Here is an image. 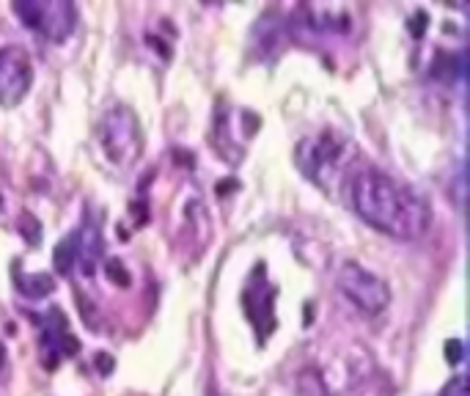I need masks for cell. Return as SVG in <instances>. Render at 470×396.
Masks as SVG:
<instances>
[{
    "mask_svg": "<svg viewBox=\"0 0 470 396\" xmlns=\"http://www.w3.org/2000/svg\"><path fill=\"white\" fill-rule=\"evenodd\" d=\"M72 248H75V261L85 275H91L96 270V261L102 259V237L99 229H94L91 223H85L78 234H72Z\"/></svg>",
    "mask_w": 470,
    "mask_h": 396,
    "instance_id": "30bf717a",
    "label": "cell"
},
{
    "mask_svg": "<svg viewBox=\"0 0 470 396\" xmlns=\"http://www.w3.org/2000/svg\"><path fill=\"white\" fill-rule=\"evenodd\" d=\"M96 363H99V366H102V372H105V375H107V372H110V369H113V361H110V358H107V355H99V358H96Z\"/></svg>",
    "mask_w": 470,
    "mask_h": 396,
    "instance_id": "9a60e30c",
    "label": "cell"
},
{
    "mask_svg": "<svg viewBox=\"0 0 470 396\" xmlns=\"http://www.w3.org/2000/svg\"><path fill=\"white\" fill-rule=\"evenodd\" d=\"M0 207H3V201H0Z\"/></svg>",
    "mask_w": 470,
    "mask_h": 396,
    "instance_id": "2e32d148",
    "label": "cell"
},
{
    "mask_svg": "<svg viewBox=\"0 0 470 396\" xmlns=\"http://www.w3.org/2000/svg\"><path fill=\"white\" fill-rule=\"evenodd\" d=\"M17 289L28 298H47L53 292V278L47 273H36V275H19L17 273Z\"/></svg>",
    "mask_w": 470,
    "mask_h": 396,
    "instance_id": "8fae6325",
    "label": "cell"
},
{
    "mask_svg": "<svg viewBox=\"0 0 470 396\" xmlns=\"http://www.w3.org/2000/svg\"><path fill=\"white\" fill-rule=\"evenodd\" d=\"M96 141L102 146V155L116 168L135 165L143 149V132L135 110H130L127 105H113L110 110H105L96 124Z\"/></svg>",
    "mask_w": 470,
    "mask_h": 396,
    "instance_id": "277c9868",
    "label": "cell"
},
{
    "mask_svg": "<svg viewBox=\"0 0 470 396\" xmlns=\"http://www.w3.org/2000/svg\"><path fill=\"white\" fill-rule=\"evenodd\" d=\"M374 375V361L363 344H347L324 363H311L297 375L300 396H358Z\"/></svg>",
    "mask_w": 470,
    "mask_h": 396,
    "instance_id": "3957f363",
    "label": "cell"
},
{
    "mask_svg": "<svg viewBox=\"0 0 470 396\" xmlns=\"http://www.w3.org/2000/svg\"><path fill=\"white\" fill-rule=\"evenodd\" d=\"M347 201L366 226L401 242L421 239L432 223V209L415 190L374 168L358 171Z\"/></svg>",
    "mask_w": 470,
    "mask_h": 396,
    "instance_id": "6da1fadb",
    "label": "cell"
},
{
    "mask_svg": "<svg viewBox=\"0 0 470 396\" xmlns=\"http://www.w3.org/2000/svg\"><path fill=\"white\" fill-rule=\"evenodd\" d=\"M14 14L25 28L42 33L50 42H64L78 25V11L69 0H19L14 3Z\"/></svg>",
    "mask_w": 470,
    "mask_h": 396,
    "instance_id": "8992f818",
    "label": "cell"
},
{
    "mask_svg": "<svg viewBox=\"0 0 470 396\" xmlns=\"http://www.w3.org/2000/svg\"><path fill=\"white\" fill-rule=\"evenodd\" d=\"M306 22L313 31H327V33H347L352 25V17L344 6H306L303 8Z\"/></svg>",
    "mask_w": 470,
    "mask_h": 396,
    "instance_id": "9c48e42d",
    "label": "cell"
},
{
    "mask_svg": "<svg viewBox=\"0 0 470 396\" xmlns=\"http://www.w3.org/2000/svg\"><path fill=\"white\" fill-rule=\"evenodd\" d=\"M295 165L327 198L347 201L349 184L360 171V152L341 132L324 130L300 138L295 146Z\"/></svg>",
    "mask_w": 470,
    "mask_h": 396,
    "instance_id": "7a4b0ae2",
    "label": "cell"
},
{
    "mask_svg": "<svg viewBox=\"0 0 470 396\" xmlns=\"http://www.w3.org/2000/svg\"><path fill=\"white\" fill-rule=\"evenodd\" d=\"M55 264H58V273H69V270H72V264H75L72 237H67L58 248H55Z\"/></svg>",
    "mask_w": 470,
    "mask_h": 396,
    "instance_id": "4fadbf2b",
    "label": "cell"
},
{
    "mask_svg": "<svg viewBox=\"0 0 470 396\" xmlns=\"http://www.w3.org/2000/svg\"><path fill=\"white\" fill-rule=\"evenodd\" d=\"M446 358H449L451 363H460V361H462V344H460V341H449V344H446Z\"/></svg>",
    "mask_w": 470,
    "mask_h": 396,
    "instance_id": "5bb4252c",
    "label": "cell"
},
{
    "mask_svg": "<svg viewBox=\"0 0 470 396\" xmlns=\"http://www.w3.org/2000/svg\"><path fill=\"white\" fill-rule=\"evenodd\" d=\"M105 275H107V281H113L116 286H124V289L132 284V275L127 273L124 261H119V259H113V261L105 264Z\"/></svg>",
    "mask_w": 470,
    "mask_h": 396,
    "instance_id": "7c38bea8",
    "label": "cell"
},
{
    "mask_svg": "<svg viewBox=\"0 0 470 396\" xmlns=\"http://www.w3.org/2000/svg\"><path fill=\"white\" fill-rule=\"evenodd\" d=\"M33 85V61L25 47L6 44L0 47V105L17 107Z\"/></svg>",
    "mask_w": 470,
    "mask_h": 396,
    "instance_id": "52a82bcc",
    "label": "cell"
},
{
    "mask_svg": "<svg viewBox=\"0 0 470 396\" xmlns=\"http://www.w3.org/2000/svg\"><path fill=\"white\" fill-rule=\"evenodd\" d=\"M242 300H245V314L250 317V322L259 330V341H264L275 330V311H272L275 309V289L264 281V267H256Z\"/></svg>",
    "mask_w": 470,
    "mask_h": 396,
    "instance_id": "ba28073f",
    "label": "cell"
},
{
    "mask_svg": "<svg viewBox=\"0 0 470 396\" xmlns=\"http://www.w3.org/2000/svg\"><path fill=\"white\" fill-rule=\"evenodd\" d=\"M336 289L366 317H377L388 309L391 303V289L388 284L366 270L358 261H341L336 270Z\"/></svg>",
    "mask_w": 470,
    "mask_h": 396,
    "instance_id": "5b68a950",
    "label": "cell"
}]
</instances>
